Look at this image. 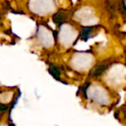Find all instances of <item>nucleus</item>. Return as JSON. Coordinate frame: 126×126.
Listing matches in <instances>:
<instances>
[{"label": "nucleus", "mask_w": 126, "mask_h": 126, "mask_svg": "<svg viewBox=\"0 0 126 126\" xmlns=\"http://www.w3.org/2000/svg\"><path fill=\"white\" fill-rule=\"evenodd\" d=\"M8 106L7 105H3V104H0V111H6L8 109Z\"/></svg>", "instance_id": "nucleus-2"}, {"label": "nucleus", "mask_w": 126, "mask_h": 126, "mask_svg": "<svg viewBox=\"0 0 126 126\" xmlns=\"http://www.w3.org/2000/svg\"><path fill=\"white\" fill-rule=\"evenodd\" d=\"M49 71H50V73L51 74H52L53 76H54L56 79H58V74H59V73H58V71L57 70V68L55 67H51L50 69H49Z\"/></svg>", "instance_id": "nucleus-1"}]
</instances>
